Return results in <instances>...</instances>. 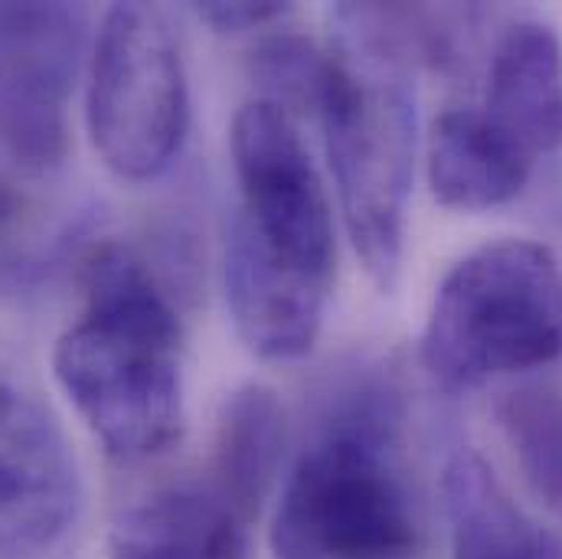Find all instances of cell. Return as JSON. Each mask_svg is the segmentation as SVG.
I'll list each match as a JSON object with an SVG mask.
<instances>
[{
	"label": "cell",
	"instance_id": "3",
	"mask_svg": "<svg viewBox=\"0 0 562 559\" xmlns=\"http://www.w3.org/2000/svg\"><path fill=\"white\" fill-rule=\"evenodd\" d=\"M82 288L86 311L53 350L56 380L112 458H157L183 432V327L173 298L119 243L86 256Z\"/></svg>",
	"mask_w": 562,
	"mask_h": 559
},
{
	"label": "cell",
	"instance_id": "11",
	"mask_svg": "<svg viewBox=\"0 0 562 559\" xmlns=\"http://www.w3.org/2000/svg\"><path fill=\"white\" fill-rule=\"evenodd\" d=\"M533 157L507 138L484 109H451L428 138V187L448 210L481 213L517 200L533 174Z\"/></svg>",
	"mask_w": 562,
	"mask_h": 559
},
{
	"label": "cell",
	"instance_id": "2",
	"mask_svg": "<svg viewBox=\"0 0 562 559\" xmlns=\"http://www.w3.org/2000/svg\"><path fill=\"white\" fill-rule=\"evenodd\" d=\"M406 393L393 367H353L324 400L272 517L276 559H413L422 527L403 471Z\"/></svg>",
	"mask_w": 562,
	"mask_h": 559
},
{
	"label": "cell",
	"instance_id": "16",
	"mask_svg": "<svg viewBox=\"0 0 562 559\" xmlns=\"http://www.w3.org/2000/svg\"><path fill=\"white\" fill-rule=\"evenodd\" d=\"M16 213H20V197L0 180V230L10 226L16 220Z\"/></svg>",
	"mask_w": 562,
	"mask_h": 559
},
{
	"label": "cell",
	"instance_id": "7",
	"mask_svg": "<svg viewBox=\"0 0 562 559\" xmlns=\"http://www.w3.org/2000/svg\"><path fill=\"white\" fill-rule=\"evenodd\" d=\"M86 30L79 3H0V150L23 170H56L69 154Z\"/></svg>",
	"mask_w": 562,
	"mask_h": 559
},
{
	"label": "cell",
	"instance_id": "14",
	"mask_svg": "<svg viewBox=\"0 0 562 559\" xmlns=\"http://www.w3.org/2000/svg\"><path fill=\"white\" fill-rule=\"evenodd\" d=\"M501 432L530 491L562 511V393L553 387H520L497 403Z\"/></svg>",
	"mask_w": 562,
	"mask_h": 559
},
{
	"label": "cell",
	"instance_id": "6",
	"mask_svg": "<svg viewBox=\"0 0 562 559\" xmlns=\"http://www.w3.org/2000/svg\"><path fill=\"white\" fill-rule=\"evenodd\" d=\"M86 122L102 160L125 180H154L180 154L190 86L180 40L160 7L115 3L102 13Z\"/></svg>",
	"mask_w": 562,
	"mask_h": 559
},
{
	"label": "cell",
	"instance_id": "15",
	"mask_svg": "<svg viewBox=\"0 0 562 559\" xmlns=\"http://www.w3.org/2000/svg\"><path fill=\"white\" fill-rule=\"evenodd\" d=\"M203 23H210L220 33H246L259 30L272 20H281L288 13L284 3H200L193 7Z\"/></svg>",
	"mask_w": 562,
	"mask_h": 559
},
{
	"label": "cell",
	"instance_id": "4",
	"mask_svg": "<svg viewBox=\"0 0 562 559\" xmlns=\"http://www.w3.org/2000/svg\"><path fill=\"white\" fill-rule=\"evenodd\" d=\"M311 115L321 122L350 243L380 288L403 266L416 167V92L403 66L337 36Z\"/></svg>",
	"mask_w": 562,
	"mask_h": 559
},
{
	"label": "cell",
	"instance_id": "5",
	"mask_svg": "<svg viewBox=\"0 0 562 559\" xmlns=\"http://www.w3.org/2000/svg\"><path fill=\"white\" fill-rule=\"evenodd\" d=\"M562 357V266L533 239H497L468 253L438 284L422 367L448 393Z\"/></svg>",
	"mask_w": 562,
	"mask_h": 559
},
{
	"label": "cell",
	"instance_id": "9",
	"mask_svg": "<svg viewBox=\"0 0 562 559\" xmlns=\"http://www.w3.org/2000/svg\"><path fill=\"white\" fill-rule=\"evenodd\" d=\"M249 514L206 474L128 504L109 534V559H246Z\"/></svg>",
	"mask_w": 562,
	"mask_h": 559
},
{
	"label": "cell",
	"instance_id": "13",
	"mask_svg": "<svg viewBox=\"0 0 562 559\" xmlns=\"http://www.w3.org/2000/svg\"><path fill=\"white\" fill-rule=\"evenodd\" d=\"M284 455V413L269 387H239L216 422L210 478L256 517Z\"/></svg>",
	"mask_w": 562,
	"mask_h": 559
},
{
	"label": "cell",
	"instance_id": "12",
	"mask_svg": "<svg viewBox=\"0 0 562 559\" xmlns=\"http://www.w3.org/2000/svg\"><path fill=\"white\" fill-rule=\"evenodd\" d=\"M441 497L451 559H562L560 540L510 497L477 451L458 448L448 458Z\"/></svg>",
	"mask_w": 562,
	"mask_h": 559
},
{
	"label": "cell",
	"instance_id": "1",
	"mask_svg": "<svg viewBox=\"0 0 562 559\" xmlns=\"http://www.w3.org/2000/svg\"><path fill=\"white\" fill-rule=\"evenodd\" d=\"M229 150L239 200L223 246L226 304L252 354L297 360L324 324L334 276L330 200L291 115L266 99L239 109Z\"/></svg>",
	"mask_w": 562,
	"mask_h": 559
},
{
	"label": "cell",
	"instance_id": "8",
	"mask_svg": "<svg viewBox=\"0 0 562 559\" xmlns=\"http://www.w3.org/2000/svg\"><path fill=\"white\" fill-rule=\"evenodd\" d=\"M76 455L49 410L0 373V559H36L76 524Z\"/></svg>",
	"mask_w": 562,
	"mask_h": 559
},
{
	"label": "cell",
	"instance_id": "10",
	"mask_svg": "<svg viewBox=\"0 0 562 559\" xmlns=\"http://www.w3.org/2000/svg\"><path fill=\"white\" fill-rule=\"evenodd\" d=\"M484 115L533 160L562 147V40L543 20H517L497 40Z\"/></svg>",
	"mask_w": 562,
	"mask_h": 559
}]
</instances>
